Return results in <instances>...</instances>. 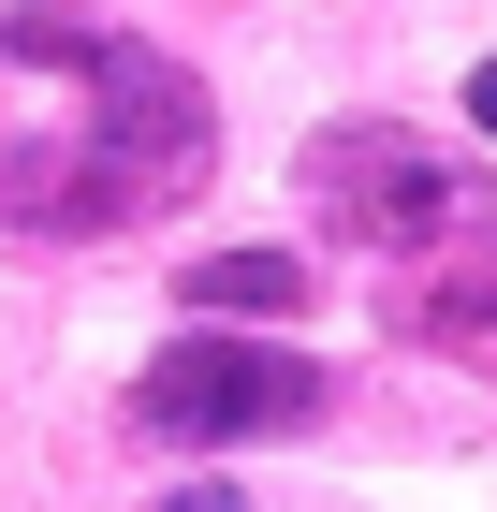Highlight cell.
<instances>
[{"label": "cell", "instance_id": "6da1fadb", "mask_svg": "<svg viewBox=\"0 0 497 512\" xmlns=\"http://www.w3.org/2000/svg\"><path fill=\"white\" fill-rule=\"evenodd\" d=\"M293 191L322 205L337 249H454V235H483V176H468L454 147L395 132V118L307 132V147H293Z\"/></svg>", "mask_w": 497, "mask_h": 512}, {"label": "cell", "instance_id": "7a4b0ae2", "mask_svg": "<svg viewBox=\"0 0 497 512\" xmlns=\"http://www.w3.org/2000/svg\"><path fill=\"white\" fill-rule=\"evenodd\" d=\"M307 410H322V366H307L293 337H234V322H191V337H176V352H147V381H132V425H147L161 454L293 439Z\"/></svg>", "mask_w": 497, "mask_h": 512}, {"label": "cell", "instance_id": "3957f363", "mask_svg": "<svg viewBox=\"0 0 497 512\" xmlns=\"http://www.w3.org/2000/svg\"><path fill=\"white\" fill-rule=\"evenodd\" d=\"M74 88H88V147H103L147 205H176L205 161H220V103H205V74H191V59H161V44L103 30V59H88Z\"/></svg>", "mask_w": 497, "mask_h": 512}, {"label": "cell", "instance_id": "277c9868", "mask_svg": "<svg viewBox=\"0 0 497 512\" xmlns=\"http://www.w3.org/2000/svg\"><path fill=\"white\" fill-rule=\"evenodd\" d=\"M0 220H15V235H132V220H147V191H132L88 132H74V147L0 132Z\"/></svg>", "mask_w": 497, "mask_h": 512}, {"label": "cell", "instance_id": "5b68a950", "mask_svg": "<svg viewBox=\"0 0 497 512\" xmlns=\"http://www.w3.org/2000/svg\"><path fill=\"white\" fill-rule=\"evenodd\" d=\"M395 337L497 366V235H454V249H439V264H424L410 293H395Z\"/></svg>", "mask_w": 497, "mask_h": 512}, {"label": "cell", "instance_id": "8992f818", "mask_svg": "<svg viewBox=\"0 0 497 512\" xmlns=\"http://www.w3.org/2000/svg\"><path fill=\"white\" fill-rule=\"evenodd\" d=\"M176 293H191V322H234V337H264V322H293V308H307V264H293V249H205Z\"/></svg>", "mask_w": 497, "mask_h": 512}, {"label": "cell", "instance_id": "52a82bcc", "mask_svg": "<svg viewBox=\"0 0 497 512\" xmlns=\"http://www.w3.org/2000/svg\"><path fill=\"white\" fill-rule=\"evenodd\" d=\"M0 59H15V74H88V59H103V30H88V15H59V0H15V15H0Z\"/></svg>", "mask_w": 497, "mask_h": 512}, {"label": "cell", "instance_id": "ba28073f", "mask_svg": "<svg viewBox=\"0 0 497 512\" xmlns=\"http://www.w3.org/2000/svg\"><path fill=\"white\" fill-rule=\"evenodd\" d=\"M468 132L497 147V59H468Z\"/></svg>", "mask_w": 497, "mask_h": 512}, {"label": "cell", "instance_id": "9c48e42d", "mask_svg": "<svg viewBox=\"0 0 497 512\" xmlns=\"http://www.w3.org/2000/svg\"><path fill=\"white\" fill-rule=\"evenodd\" d=\"M147 512H249L234 483H176V498H147Z\"/></svg>", "mask_w": 497, "mask_h": 512}]
</instances>
